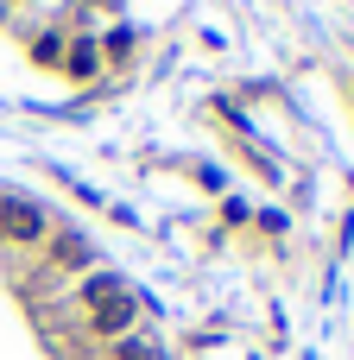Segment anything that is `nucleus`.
Returning a JSON list of instances; mask_svg holds the SVG:
<instances>
[{"instance_id": "nucleus-1", "label": "nucleus", "mask_w": 354, "mask_h": 360, "mask_svg": "<svg viewBox=\"0 0 354 360\" xmlns=\"http://www.w3.org/2000/svg\"><path fill=\"white\" fill-rule=\"evenodd\" d=\"M51 221L32 209V202H19V196H0V240H38Z\"/></svg>"}, {"instance_id": "nucleus-2", "label": "nucleus", "mask_w": 354, "mask_h": 360, "mask_svg": "<svg viewBox=\"0 0 354 360\" xmlns=\"http://www.w3.org/2000/svg\"><path fill=\"white\" fill-rule=\"evenodd\" d=\"M133 316H139V304H133L127 291H114L108 304H95V335H120V329H127Z\"/></svg>"}, {"instance_id": "nucleus-3", "label": "nucleus", "mask_w": 354, "mask_h": 360, "mask_svg": "<svg viewBox=\"0 0 354 360\" xmlns=\"http://www.w3.org/2000/svg\"><path fill=\"white\" fill-rule=\"evenodd\" d=\"M114 360H165V354H158V348H146V342H120Z\"/></svg>"}, {"instance_id": "nucleus-4", "label": "nucleus", "mask_w": 354, "mask_h": 360, "mask_svg": "<svg viewBox=\"0 0 354 360\" xmlns=\"http://www.w3.org/2000/svg\"><path fill=\"white\" fill-rule=\"evenodd\" d=\"M57 259H63V266H89V247H82V240H57Z\"/></svg>"}, {"instance_id": "nucleus-5", "label": "nucleus", "mask_w": 354, "mask_h": 360, "mask_svg": "<svg viewBox=\"0 0 354 360\" xmlns=\"http://www.w3.org/2000/svg\"><path fill=\"white\" fill-rule=\"evenodd\" d=\"M114 291H120V285H114V278H89V285H82V297H89V304H108V297H114Z\"/></svg>"}]
</instances>
